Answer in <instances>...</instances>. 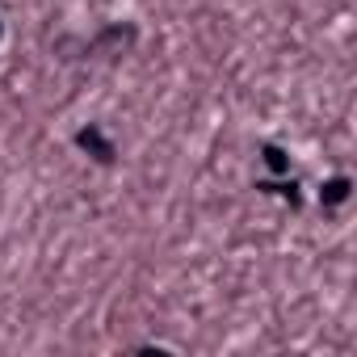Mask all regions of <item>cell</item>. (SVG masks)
Wrapping results in <instances>:
<instances>
[{"mask_svg": "<svg viewBox=\"0 0 357 357\" xmlns=\"http://www.w3.org/2000/svg\"><path fill=\"white\" fill-rule=\"evenodd\" d=\"M76 143H80L84 151H97V160H114V143H109L97 126H84V130L76 135Z\"/></svg>", "mask_w": 357, "mask_h": 357, "instance_id": "1", "label": "cell"}, {"mask_svg": "<svg viewBox=\"0 0 357 357\" xmlns=\"http://www.w3.org/2000/svg\"><path fill=\"white\" fill-rule=\"evenodd\" d=\"M349 190H353V185H349V176H332V181L319 190V198H324V206H340V202L349 198Z\"/></svg>", "mask_w": 357, "mask_h": 357, "instance_id": "2", "label": "cell"}, {"mask_svg": "<svg viewBox=\"0 0 357 357\" xmlns=\"http://www.w3.org/2000/svg\"><path fill=\"white\" fill-rule=\"evenodd\" d=\"M261 155H265V168H269V172H290V160H286L282 147H265Z\"/></svg>", "mask_w": 357, "mask_h": 357, "instance_id": "3", "label": "cell"}, {"mask_svg": "<svg viewBox=\"0 0 357 357\" xmlns=\"http://www.w3.org/2000/svg\"><path fill=\"white\" fill-rule=\"evenodd\" d=\"M0 34H5V26H0Z\"/></svg>", "mask_w": 357, "mask_h": 357, "instance_id": "4", "label": "cell"}]
</instances>
